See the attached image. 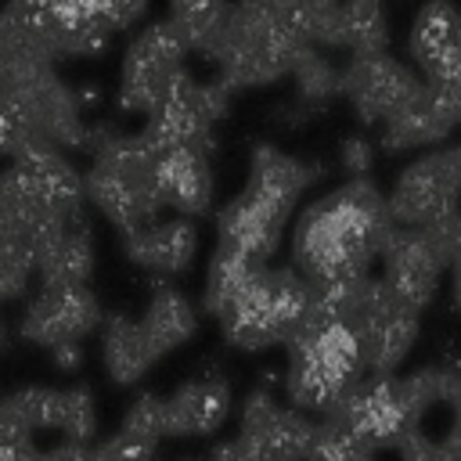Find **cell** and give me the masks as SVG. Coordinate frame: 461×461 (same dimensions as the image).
I'll list each match as a JSON object with an SVG mask.
<instances>
[{
  "mask_svg": "<svg viewBox=\"0 0 461 461\" xmlns=\"http://www.w3.org/2000/svg\"><path fill=\"white\" fill-rule=\"evenodd\" d=\"M389 234L393 220L385 212V198L367 184V176H357L310 205L299 220L292 241L295 270L313 292L353 285L371 274Z\"/></svg>",
  "mask_w": 461,
  "mask_h": 461,
  "instance_id": "obj_1",
  "label": "cell"
},
{
  "mask_svg": "<svg viewBox=\"0 0 461 461\" xmlns=\"http://www.w3.org/2000/svg\"><path fill=\"white\" fill-rule=\"evenodd\" d=\"M313 176V166L267 144L256 148L245 191L220 209V245L249 256L252 263H267L281 241L295 198Z\"/></svg>",
  "mask_w": 461,
  "mask_h": 461,
  "instance_id": "obj_2",
  "label": "cell"
},
{
  "mask_svg": "<svg viewBox=\"0 0 461 461\" xmlns=\"http://www.w3.org/2000/svg\"><path fill=\"white\" fill-rule=\"evenodd\" d=\"M83 191L122 234L162 220V198L155 187V151L140 133L104 137L94 151L90 173L83 176Z\"/></svg>",
  "mask_w": 461,
  "mask_h": 461,
  "instance_id": "obj_3",
  "label": "cell"
},
{
  "mask_svg": "<svg viewBox=\"0 0 461 461\" xmlns=\"http://www.w3.org/2000/svg\"><path fill=\"white\" fill-rule=\"evenodd\" d=\"M313 306V288L295 267H256L234 303L220 313L227 339L241 349L292 342Z\"/></svg>",
  "mask_w": 461,
  "mask_h": 461,
  "instance_id": "obj_4",
  "label": "cell"
},
{
  "mask_svg": "<svg viewBox=\"0 0 461 461\" xmlns=\"http://www.w3.org/2000/svg\"><path fill=\"white\" fill-rule=\"evenodd\" d=\"M385 212L400 230H429L461 216V148H439L407 166L385 198Z\"/></svg>",
  "mask_w": 461,
  "mask_h": 461,
  "instance_id": "obj_5",
  "label": "cell"
},
{
  "mask_svg": "<svg viewBox=\"0 0 461 461\" xmlns=\"http://www.w3.org/2000/svg\"><path fill=\"white\" fill-rule=\"evenodd\" d=\"M184 54H187V47L169 18L148 25L126 50L122 86H119L122 108L151 115L162 104V97L169 94L173 79L184 72Z\"/></svg>",
  "mask_w": 461,
  "mask_h": 461,
  "instance_id": "obj_6",
  "label": "cell"
},
{
  "mask_svg": "<svg viewBox=\"0 0 461 461\" xmlns=\"http://www.w3.org/2000/svg\"><path fill=\"white\" fill-rule=\"evenodd\" d=\"M450 259L443 256V249L421 234V230H400L393 227V234L385 238L382 245V256H378V281L385 285V292L411 313H418L432 292H436V281H439V270L447 267Z\"/></svg>",
  "mask_w": 461,
  "mask_h": 461,
  "instance_id": "obj_7",
  "label": "cell"
},
{
  "mask_svg": "<svg viewBox=\"0 0 461 461\" xmlns=\"http://www.w3.org/2000/svg\"><path fill=\"white\" fill-rule=\"evenodd\" d=\"M101 324V306L86 285H40L29 310L22 313V335L54 349L79 342Z\"/></svg>",
  "mask_w": 461,
  "mask_h": 461,
  "instance_id": "obj_8",
  "label": "cell"
},
{
  "mask_svg": "<svg viewBox=\"0 0 461 461\" xmlns=\"http://www.w3.org/2000/svg\"><path fill=\"white\" fill-rule=\"evenodd\" d=\"M421 79L400 65L396 58L389 54H360V58H349L346 68H342V86L353 101V108L364 115V122H385L393 119L414 94H418Z\"/></svg>",
  "mask_w": 461,
  "mask_h": 461,
  "instance_id": "obj_9",
  "label": "cell"
},
{
  "mask_svg": "<svg viewBox=\"0 0 461 461\" xmlns=\"http://www.w3.org/2000/svg\"><path fill=\"white\" fill-rule=\"evenodd\" d=\"M328 418L339 421L342 429H349L367 447H378V443L403 436L407 432V407H403L400 378L364 375Z\"/></svg>",
  "mask_w": 461,
  "mask_h": 461,
  "instance_id": "obj_10",
  "label": "cell"
},
{
  "mask_svg": "<svg viewBox=\"0 0 461 461\" xmlns=\"http://www.w3.org/2000/svg\"><path fill=\"white\" fill-rule=\"evenodd\" d=\"M155 187L162 198V209H173V216H194L209 209L212 198V173L205 148H173L155 155Z\"/></svg>",
  "mask_w": 461,
  "mask_h": 461,
  "instance_id": "obj_11",
  "label": "cell"
},
{
  "mask_svg": "<svg viewBox=\"0 0 461 461\" xmlns=\"http://www.w3.org/2000/svg\"><path fill=\"white\" fill-rule=\"evenodd\" d=\"M11 169L22 176V184L54 212L76 216L83 212V176L72 169V162L58 148H32L18 158H11Z\"/></svg>",
  "mask_w": 461,
  "mask_h": 461,
  "instance_id": "obj_12",
  "label": "cell"
},
{
  "mask_svg": "<svg viewBox=\"0 0 461 461\" xmlns=\"http://www.w3.org/2000/svg\"><path fill=\"white\" fill-rule=\"evenodd\" d=\"M194 245H198V234H194V223L187 216H166V220H155V223L126 234L130 256L137 263H144L148 270H158V274L184 270L194 256Z\"/></svg>",
  "mask_w": 461,
  "mask_h": 461,
  "instance_id": "obj_13",
  "label": "cell"
},
{
  "mask_svg": "<svg viewBox=\"0 0 461 461\" xmlns=\"http://www.w3.org/2000/svg\"><path fill=\"white\" fill-rule=\"evenodd\" d=\"M230 411V389L223 378H194L166 400V432L198 436L223 425Z\"/></svg>",
  "mask_w": 461,
  "mask_h": 461,
  "instance_id": "obj_14",
  "label": "cell"
},
{
  "mask_svg": "<svg viewBox=\"0 0 461 461\" xmlns=\"http://www.w3.org/2000/svg\"><path fill=\"white\" fill-rule=\"evenodd\" d=\"M101 349H104L108 375L115 382H137L158 357L151 349L140 321H130L122 313H112L101 321Z\"/></svg>",
  "mask_w": 461,
  "mask_h": 461,
  "instance_id": "obj_15",
  "label": "cell"
},
{
  "mask_svg": "<svg viewBox=\"0 0 461 461\" xmlns=\"http://www.w3.org/2000/svg\"><path fill=\"white\" fill-rule=\"evenodd\" d=\"M194 321H198V317H194V306H191L176 288L158 285L155 295H151V303H148V313H144L140 328H144L151 349H155V353H166V349L180 346V342L194 331Z\"/></svg>",
  "mask_w": 461,
  "mask_h": 461,
  "instance_id": "obj_16",
  "label": "cell"
},
{
  "mask_svg": "<svg viewBox=\"0 0 461 461\" xmlns=\"http://www.w3.org/2000/svg\"><path fill=\"white\" fill-rule=\"evenodd\" d=\"M385 11L378 4H342V47L360 54H385Z\"/></svg>",
  "mask_w": 461,
  "mask_h": 461,
  "instance_id": "obj_17",
  "label": "cell"
},
{
  "mask_svg": "<svg viewBox=\"0 0 461 461\" xmlns=\"http://www.w3.org/2000/svg\"><path fill=\"white\" fill-rule=\"evenodd\" d=\"M36 274L32 249L25 238L0 216V299H11L29 288V277Z\"/></svg>",
  "mask_w": 461,
  "mask_h": 461,
  "instance_id": "obj_18",
  "label": "cell"
},
{
  "mask_svg": "<svg viewBox=\"0 0 461 461\" xmlns=\"http://www.w3.org/2000/svg\"><path fill=\"white\" fill-rule=\"evenodd\" d=\"M295 79H299V86H303V94L310 97V101H321V97H328V94H335L339 86H342V68H335L317 47H310L299 61H295Z\"/></svg>",
  "mask_w": 461,
  "mask_h": 461,
  "instance_id": "obj_19",
  "label": "cell"
},
{
  "mask_svg": "<svg viewBox=\"0 0 461 461\" xmlns=\"http://www.w3.org/2000/svg\"><path fill=\"white\" fill-rule=\"evenodd\" d=\"M90 432H94V396L86 389H61V436L86 447Z\"/></svg>",
  "mask_w": 461,
  "mask_h": 461,
  "instance_id": "obj_20",
  "label": "cell"
},
{
  "mask_svg": "<svg viewBox=\"0 0 461 461\" xmlns=\"http://www.w3.org/2000/svg\"><path fill=\"white\" fill-rule=\"evenodd\" d=\"M119 432L137 436V439H148V443H158L166 436V400H158V396L133 400V407L126 411Z\"/></svg>",
  "mask_w": 461,
  "mask_h": 461,
  "instance_id": "obj_21",
  "label": "cell"
},
{
  "mask_svg": "<svg viewBox=\"0 0 461 461\" xmlns=\"http://www.w3.org/2000/svg\"><path fill=\"white\" fill-rule=\"evenodd\" d=\"M371 158H375V151H371V144H367L364 137H349V140L342 144V166L353 173V180L371 169Z\"/></svg>",
  "mask_w": 461,
  "mask_h": 461,
  "instance_id": "obj_22",
  "label": "cell"
},
{
  "mask_svg": "<svg viewBox=\"0 0 461 461\" xmlns=\"http://www.w3.org/2000/svg\"><path fill=\"white\" fill-rule=\"evenodd\" d=\"M86 447L72 443V439H54L50 447H36L29 461H86Z\"/></svg>",
  "mask_w": 461,
  "mask_h": 461,
  "instance_id": "obj_23",
  "label": "cell"
},
{
  "mask_svg": "<svg viewBox=\"0 0 461 461\" xmlns=\"http://www.w3.org/2000/svg\"><path fill=\"white\" fill-rule=\"evenodd\" d=\"M50 357H54V364H58V367L72 371V367L79 364V342H65V346H54V349H50Z\"/></svg>",
  "mask_w": 461,
  "mask_h": 461,
  "instance_id": "obj_24",
  "label": "cell"
}]
</instances>
